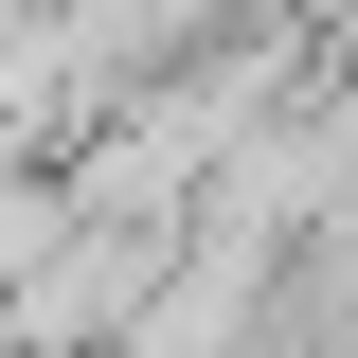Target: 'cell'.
<instances>
[{
	"instance_id": "cell-1",
	"label": "cell",
	"mask_w": 358,
	"mask_h": 358,
	"mask_svg": "<svg viewBox=\"0 0 358 358\" xmlns=\"http://www.w3.org/2000/svg\"><path fill=\"white\" fill-rule=\"evenodd\" d=\"M54 233H72V197H54V179H0V287H18V268H36Z\"/></svg>"
}]
</instances>
